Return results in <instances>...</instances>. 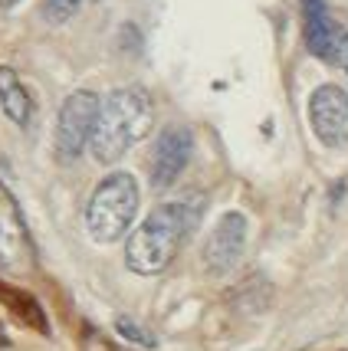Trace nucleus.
<instances>
[{"instance_id":"4","label":"nucleus","mask_w":348,"mask_h":351,"mask_svg":"<svg viewBox=\"0 0 348 351\" xmlns=\"http://www.w3.org/2000/svg\"><path fill=\"white\" fill-rule=\"evenodd\" d=\"M99 108H102V99L92 89H76L66 95V102L60 106V119H56V141H53L56 158L62 165H73L89 148Z\"/></svg>"},{"instance_id":"3","label":"nucleus","mask_w":348,"mask_h":351,"mask_svg":"<svg viewBox=\"0 0 348 351\" xmlns=\"http://www.w3.org/2000/svg\"><path fill=\"white\" fill-rule=\"evenodd\" d=\"M141 191H138L135 174L128 171H112L95 184L89 204H86V230L95 243H119L135 223Z\"/></svg>"},{"instance_id":"2","label":"nucleus","mask_w":348,"mask_h":351,"mask_svg":"<svg viewBox=\"0 0 348 351\" xmlns=\"http://www.w3.org/2000/svg\"><path fill=\"white\" fill-rule=\"evenodd\" d=\"M154 125V102L141 86H121L102 99L89 152L99 165L121 161L128 148H135Z\"/></svg>"},{"instance_id":"13","label":"nucleus","mask_w":348,"mask_h":351,"mask_svg":"<svg viewBox=\"0 0 348 351\" xmlns=\"http://www.w3.org/2000/svg\"><path fill=\"white\" fill-rule=\"evenodd\" d=\"M16 3H20V0H0V7H3V10H14Z\"/></svg>"},{"instance_id":"7","label":"nucleus","mask_w":348,"mask_h":351,"mask_svg":"<svg viewBox=\"0 0 348 351\" xmlns=\"http://www.w3.org/2000/svg\"><path fill=\"white\" fill-rule=\"evenodd\" d=\"M309 125L325 148L348 141V92L342 86H318L309 95Z\"/></svg>"},{"instance_id":"12","label":"nucleus","mask_w":348,"mask_h":351,"mask_svg":"<svg viewBox=\"0 0 348 351\" xmlns=\"http://www.w3.org/2000/svg\"><path fill=\"white\" fill-rule=\"evenodd\" d=\"M115 332H119L125 341H132V345H141V348H154L158 341H154V335H148L138 322L132 319H115Z\"/></svg>"},{"instance_id":"8","label":"nucleus","mask_w":348,"mask_h":351,"mask_svg":"<svg viewBox=\"0 0 348 351\" xmlns=\"http://www.w3.org/2000/svg\"><path fill=\"white\" fill-rule=\"evenodd\" d=\"M246 250V217L240 210H227L204 240V266L213 276H227L240 263Z\"/></svg>"},{"instance_id":"10","label":"nucleus","mask_w":348,"mask_h":351,"mask_svg":"<svg viewBox=\"0 0 348 351\" xmlns=\"http://www.w3.org/2000/svg\"><path fill=\"white\" fill-rule=\"evenodd\" d=\"M0 108L14 125L27 128L33 122V95L16 76L14 66H0Z\"/></svg>"},{"instance_id":"6","label":"nucleus","mask_w":348,"mask_h":351,"mask_svg":"<svg viewBox=\"0 0 348 351\" xmlns=\"http://www.w3.org/2000/svg\"><path fill=\"white\" fill-rule=\"evenodd\" d=\"M36 263V246L27 230L23 210L0 181V266L10 273H30Z\"/></svg>"},{"instance_id":"9","label":"nucleus","mask_w":348,"mask_h":351,"mask_svg":"<svg viewBox=\"0 0 348 351\" xmlns=\"http://www.w3.org/2000/svg\"><path fill=\"white\" fill-rule=\"evenodd\" d=\"M194 154V135L187 125H167L161 128V135L154 138L152 152V184L158 191H167L171 184L181 178V171L187 168Z\"/></svg>"},{"instance_id":"5","label":"nucleus","mask_w":348,"mask_h":351,"mask_svg":"<svg viewBox=\"0 0 348 351\" xmlns=\"http://www.w3.org/2000/svg\"><path fill=\"white\" fill-rule=\"evenodd\" d=\"M303 36L305 49L316 60L329 62L348 76V30L335 23L325 0H303Z\"/></svg>"},{"instance_id":"11","label":"nucleus","mask_w":348,"mask_h":351,"mask_svg":"<svg viewBox=\"0 0 348 351\" xmlns=\"http://www.w3.org/2000/svg\"><path fill=\"white\" fill-rule=\"evenodd\" d=\"M89 0H43V16L49 23H66L86 7Z\"/></svg>"},{"instance_id":"1","label":"nucleus","mask_w":348,"mask_h":351,"mask_svg":"<svg viewBox=\"0 0 348 351\" xmlns=\"http://www.w3.org/2000/svg\"><path fill=\"white\" fill-rule=\"evenodd\" d=\"M204 210L200 197H184V200H167L158 204L152 214L145 217L125 243V266L135 276H158L174 263L178 250L184 240L194 233L197 220Z\"/></svg>"}]
</instances>
